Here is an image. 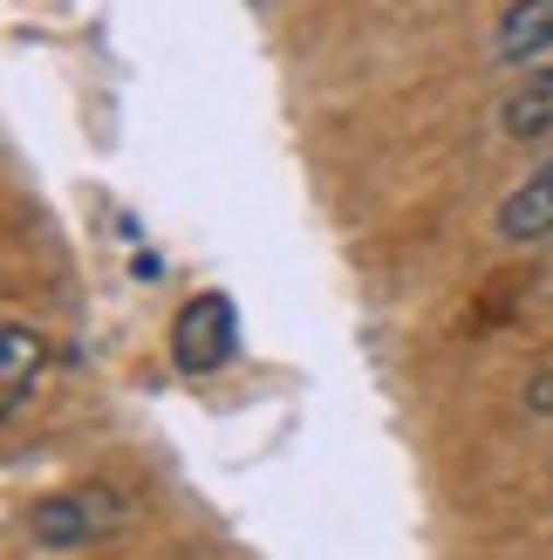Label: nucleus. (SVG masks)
I'll list each match as a JSON object with an SVG mask.
<instances>
[{"label": "nucleus", "mask_w": 553, "mask_h": 560, "mask_svg": "<svg viewBox=\"0 0 553 560\" xmlns=\"http://www.w3.org/2000/svg\"><path fill=\"white\" fill-rule=\"evenodd\" d=\"M42 370H48V342H42V328H27V322H8L0 328V410H27V397L42 389Z\"/></svg>", "instance_id": "obj_3"}, {"label": "nucleus", "mask_w": 553, "mask_h": 560, "mask_svg": "<svg viewBox=\"0 0 553 560\" xmlns=\"http://www.w3.org/2000/svg\"><path fill=\"white\" fill-rule=\"evenodd\" d=\"M527 410H540V417H553V362L527 383Z\"/></svg>", "instance_id": "obj_7"}, {"label": "nucleus", "mask_w": 553, "mask_h": 560, "mask_svg": "<svg viewBox=\"0 0 553 560\" xmlns=\"http://www.w3.org/2000/svg\"><path fill=\"white\" fill-rule=\"evenodd\" d=\"M499 55L506 62H540V55H553V0H513L499 14Z\"/></svg>", "instance_id": "obj_5"}, {"label": "nucleus", "mask_w": 553, "mask_h": 560, "mask_svg": "<svg viewBox=\"0 0 553 560\" xmlns=\"http://www.w3.org/2000/svg\"><path fill=\"white\" fill-rule=\"evenodd\" d=\"M499 240L527 246V240H553V158L540 172H527L506 199H499Z\"/></svg>", "instance_id": "obj_4"}, {"label": "nucleus", "mask_w": 553, "mask_h": 560, "mask_svg": "<svg viewBox=\"0 0 553 560\" xmlns=\"http://www.w3.org/2000/svg\"><path fill=\"white\" fill-rule=\"evenodd\" d=\"M191 560H199V553H191Z\"/></svg>", "instance_id": "obj_8"}, {"label": "nucleus", "mask_w": 553, "mask_h": 560, "mask_svg": "<svg viewBox=\"0 0 553 560\" xmlns=\"http://www.w3.org/2000/svg\"><path fill=\"white\" fill-rule=\"evenodd\" d=\"M239 349V315H233V301L226 294H191L178 307V322H172V362L185 376H212V370H226Z\"/></svg>", "instance_id": "obj_1"}, {"label": "nucleus", "mask_w": 553, "mask_h": 560, "mask_svg": "<svg viewBox=\"0 0 553 560\" xmlns=\"http://www.w3.org/2000/svg\"><path fill=\"white\" fill-rule=\"evenodd\" d=\"M109 520H117V499L109 492H55L27 513V534L42 547H82V540H96Z\"/></svg>", "instance_id": "obj_2"}, {"label": "nucleus", "mask_w": 553, "mask_h": 560, "mask_svg": "<svg viewBox=\"0 0 553 560\" xmlns=\"http://www.w3.org/2000/svg\"><path fill=\"white\" fill-rule=\"evenodd\" d=\"M499 124H506V137H553V69H533L519 90L506 96V109H499Z\"/></svg>", "instance_id": "obj_6"}]
</instances>
